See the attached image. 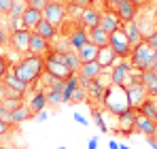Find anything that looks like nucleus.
Instances as JSON below:
<instances>
[{"mask_svg":"<svg viewBox=\"0 0 157 149\" xmlns=\"http://www.w3.org/2000/svg\"><path fill=\"white\" fill-rule=\"evenodd\" d=\"M13 126H15V124H11V122H6V119H0V139H2L4 134H9Z\"/></svg>","mask_w":157,"mask_h":149,"instance_id":"39","label":"nucleus"},{"mask_svg":"<svg viewBox=\"0 0 157 149\" xmlns=\"http://www.w3.org/2000/svg\"><path fill=\"white\" fill-rule=\"evenodd\" d=\"M15 0H0V17H9Z\"/></svg>","mask_w":157,"mask_h":149,"instance_id":"34","label":"nucleus"},{"mask_svg":"<svg viewBox=\"0 0 157 149\" xmlns=\"http://www.w3.org/2000/svg\"><path fill=\"white\" fill-rule=\"evenodd\" d=\"M138 115H144V117H149V119H153V122H157V104L153 102V98H147L138 109Z\"/></svg>","mask_w":157,"mask_h":149,"instance_id":"27","label":"nucleus"},{"mask_svg":"<svg viewBox=\"0 0 157 149\" xmlns=\"http://www.w3.org/2000/svg\"><path fill=\"white\" fill-rule=\"evenodd\" d=\"M147 141H149V147H151V149H157V141H155V139H151V136H149Z\"/></svg>","mask_w":157,"mask_h":149,"instance_id":"47","label":"nucleus"},{"mask_svg":"<svg viewBox=\"0 0 157 149\" xmlns=\"http://www.w3.org/2000/svg\"><path fill=\"white\" fill-rule=\"evenodd\" d=\"M0 32H2V24H0Z\"/></svg>","mask_w":157,"mask_h":149,"instance_id":"52","label":"nucleus"},{"mask_svg":"<svg viewBox=\"0 0 157 149\" xmlns=\"http://www.w3.org/2000/svg\"><path fill=\"white\" fill-rule=\"evenodd\" d=\"M132 64L130 60H119V62H115L113 64V68H110V85H119V87H125L128 83H130V74H132Z\"/></svg>","mask_w":157,"mask_h":149,"instance_id":"6","label":"nucleus"},{"mask_svg":"<svg viewBox=\"0 0 157 149\" xmlns=\"http://www.w3.org/2000/svg\"><path fill=\"white\" fill-rule=\"evenodd\" d=\"M117 60H119V58L115 55V51H113L110 45H106V47H100V49H98V58H96V62L102 66V70L113 68V64H115Z\"/></svg>","mask_w":157,"mask_h":149,"instance_id":"18","label":"nucleus"},{"mask_svg":"<svg viewBox=\"0 0 157 149\" xmlns=\"http://www.w3.org/2000/svg\"><path fill=\"white\" fill-rule=\"evenodd\" d=\"M136 119H138V111L136 109H128V111H123L121 115H117V132L119 134H132V132H136Z\"/></svg>","mask_w":157,"mask_h":149,"instance_id":"10","label":"nucleus"},{"mask_svg":"<svg viewBox=\"0 0 157 149\" xmlns=\"http://www.w3.org/2000/svg\"><path fill=\"white\" fill-rule=\"evenodd\" d=\"M108 149H119V143H117V141H110V143H108Z\"/></svg>","mask_w":157,"mask_h":149,"instance_id":"48","label":"nucleus"},{"mask_svg":"<svg viewBox=\"0 0 157 149\" xmlns=\"http://www.w3.org/2000/svg\"><path fill=\"white\" fill-rule=\"evenodd\" d=\"M121 0H102V11H115Z\"/></svg>","mask_w":157,"mask_h":149,"instance_id":"41","label":"nucleus"},{"mask_svg":"<svg viewBox=\"0 0 157 149\" xmlns=\"http://www.w3.org/2000/svg\"><path fill=\"white\" fill-rule=\"evenodd\" d=\"M40 19H43V11L32 9V6H28V4H26V11H24V15H21V24H24V28L32 30Z\"/></svg>","mask_w":157,"mask_h":149,"instance_id":"24","label":"nucleus"},{"mask_svg":"<svg viewBox=\"0 0 157 149\" xmlns=\"http://www.w3.org/2000/svg\"><path fill=\"white\" fill-rule=\"evenodd\" d=\"M2 81H4V85H6L9 90H15V92H19V94H24V96H26V92L30 90V87H28L26 83H24V81H21L15 73H13L11 68H9V73L4 74V79H2Z\"/></svg>","mask_w":157,"mask_h":149,"instance_id":"21","label":"nucleus"},{"mask_svg":"<svg viewBox=\"0 0 157 149\" xmlns=\"http://www.w3.org/2000/svg\"><path fill=\"white\" fill-rule=\"evenodd\" d=\"M140 83L144 85L149 98H155L157 96V74L153 70H142V77H140Z\"/></svg>","mask_w":157,"mask_h":149,"instance_id":"23","label":"nucleus"},{"mask_svg":"<svg viewBox=\"0 0 157 149\" xmlns=\"http://www.w3.org/2000/svg\"><path fill=\"white\" fill-rule=\"evenodd\" d=\"M87 34H89V43H94L96 47H106V45H110V34H108L106 30H102L100 26L89 28Z\"/></svg>","mask_w":157,"mask_h":149,"instance_id":"19","label":"nucleus"},{"mask_svg":"<svg viewBox=\"0 0 157 149\" xmlns=\"http://www.w3.org/2000/svg\"><path fill=\"white\" fill-rule=\"evenodd\" d=\"M64 62L68 64V68L72 70V73H78V68H81V60H78V55H77V51H72V49H68V51H64Z\"/></svg>","mask_w":157,"mask_h":149,"instance_id":"29","label":"nucleus"},{"mask_svg":"<svg viewBox=\"0 0 157 149\" xmlns=\"http://www.w3.org/2000/svg\"><path fill=\"white\" fill-rule=\"evenodd\" d=\"M24 2H26V4H28V0H24Z\"/></svg>","mask_w":157,"mask_h":149,"instance_id":"55","label":"nucleus"},{"mask_svg":"<svg viewBox=\"0 0 157 149\" xmlns=\"http://www.w3.org/2000/svg\"><path fill=\"white\" fill-rule=\"evenodd\" d=\"M24 11H26V2L24 0H15V4H13V9H11V19H15V17H21L24 15Z\"/></svg>","mask_w":157,"mask_h":149,"instance_id":"32","label":"nucleus"},{"mask_svg":"<svg viewBox=\"0 0 157 149\" xmlns=\"http://www.w3.org/2000/svg\"><path fill=\"white\" fill-rule=\"evenodd\" d=\"M68 43H70V49H72V51H78L81 47H85V45L89 43L87 28H83V26L77 22V24L72 26V32L68 34Z\"/></svg>","mask_w":157,"mask_h":149,"instance_id":"11","label":"nucleus"},{"mask_svg":"<svg viewBox=\"0 0 157 149\" xmlns=\"http://www.w3.org/2000/svg\"><path fill=\"white\" fill-rule=\"evenodd\" d=\"M32 32H34V34H38V36H43V38H47V41H53V38L57 36V28H55L53 24H49L45 17L34 26V28H32Z\"/></svg>","mask_w":157,"mask_h":149,"instance_id":"20","label":"nucleus"},{"mask_svg":"<svg viewBox=\"0 0 157 149\" xmlns=\"http://www.w3.org/2000/svg\"><path fill=\"white\" fill-rule=\"evenodd\" d=\"M155 58H157V51H155Z\"/></svg>","mask_w":157,"mask_h":149,"instance_id":"56","label":"nucleus"},{"mask_svg":"<svg viewBox=\"0 0 157 149\" xmlns=\"http://www.w3.org/2000/svg\"><path fill=\"white\" fill-rule=\"evenodd\" d=\"M125 96H128L130 109H138L144 100L149 98V94H147V90H144L142 83H128L125 85Z\"/></svg>","mask_w":157,"mask_h":149,"instance_id":"9","label":"nucleus"},{"mask_svg":"<svg viewBox=\"0 0 157 149\" xmlns=\"http://www.w3.org/2000/svg\"><path fill=\"white\" fill-rule=\"evenodd\" d=\"M11 70L17 74L28 87H34V85L43 79V74H45V58L28 53L19 62H15V64L11 66Z\"/></svg>","mask_w":157,"mask_h":149,"instance_id":"1","label":"nucleus"},{"mask_svg":"<svg viewBox=\"0 0 157 149\" xmlns=\"http://www.w3.org/2000/svg\"><path fill=\"white\" fill-rule=\"evenodd\" d=\"M151 139H155V141H157V126H155V132H153V136H151Z\"/></svg>","mask_w":157,"mask_h":149,"instance_id":"50","label":"nucleus"},{"mask_svg":"<svg viewBox=\"0 0 157 149\" xmlns=\"http://www.w3.org/2000/svg\"><path fill=\"white\" fill-rule=\"evenodd\" d=\"M102 22V9H96V6H87V9H83L81 11V17H78V24L83 26V28H96V26H100Z\"/></svg>","mask_w":157,"mask_h":149,"instance_id":"12","label":"nucleus"},{"mask_svg":"<svg viewBox=\"0 0 157 149\" xmlns=\"http://www.w3.org/2000/svg\"><path fill=\"white\" fill-rule=\"evenodd\" d=\"M49 2H51V0H28V6L38 9V11H45V6H47Z\"/></svg>","mask_w":157,"mask_h":149,"instance_id":"37","label":"nucleus"},{"mask_svg":"<svg viewBox=\"0 0 157 149\" xmlns=\"http://www.w3.org/2000/svg\"><path fill=\"white\" fill-rule=\"evenodd\" d=\"M28 107H30V111L36 115L38 111H45V107H47V90L45 87H40V90H34L32 92V96L28 100Z\"/></svg>","mask_w":157,"mask_h":149,"instance_id":"17","label":"nucleus"},{"mask_svg":"<svg viewBox=\"0 0 157 149\" xmlns=\"http://www.w3.org/2000/svg\"><path fill=\"white\" fill-rule=\"evenodd\" d=\"M85 100H87V92L78 85L77 90L72 92V96H70V102H68V104H77V102H85Z\"/></svg>","mask_w":157,"mask_h":149,"instance_id":"33","label":"nucleus"},{"mask_svg":"<svg viewBox=\"0 0 157 149\" xmlns=\"http://www.w3.org/2000/svg\"><path fill=\"white\" fill-rule=\"evenodd\" d=\"M155 28H157V19H155Z\"/></svg>","mask_w":157,"mask_h":149,"instance_id":"54","label":"nucleus"},{"mask_svg":"<svg viewBox=\"0 0 157 149\" xmlns=\"http://www.w3.org/2000/svg\"><path fill=\"white\" fill-rule=\"evenodd\" d=\"M102 73H104V70H102V66H100L98 62H87V64H81V68H78V73H77L78 74V85L85 90L89 81L98 79Z\"/></svg>","mask_w":157,"mask_h":149,"instance_id":"8","label":"nucleus"},{"mask_svg":"<svg viewBox=\"0 0 157 149\" xmlns=\"http://www.w3.org/2000/svg\"><path fill=\"white\" fill-rule=\"evenodd\" d=\"M155 62H157L155 51L151 49V47H149L144 41L132 47L130 64H132V68H134V70H151Z\"/></svg>","mask_w":157,"mask_h":149,"instance_id":"2","label":"nucleus"},{"mask_svg":"<svg viewBox=\"0 0 157 149\" xmlns=\"http://www.w3.org/2000/svg\"><path fill=\"white\" fill-rule=\"evenodd\" d=\"M34 117H36V119H38V122H45V119H47V117H49V113H47V111H38V113H36V115H34Z\"/></svg>","mask_w":157,"mask_h":149,"instance_id":"44","label":"nucleus"},{"mask_svg":"<svg viewBox=\"0 0 157 149\" xmlns=\"http://www.w3.org/2000/svg\"><path fill=\"white\" fill-rule=\"evenodd\" d=\"M4 94H6V85H4V81H0V100L4 98Z\"/></svg>","mask_w":157,"mask_h":149,"instance_id":"46","label":"nucleus"},{"mask_svg":"<svg viewBox=\"0 0 157 149\" xmlns=\"http://www.w3.org/2000/svg\"><path fill=\"white\" fill-rule=\"evenodd\" d=\"M110 47H113L115 55H117L119 60H130L132 43L128 41V36L123 34V30H119V32H113V34H110Z\"/></svg>","mask_w":157,"mask_h":149,"instance_id":"7","label":"nucleus"},{"mask_svg":"<svg viewBox=\"0 0 157 149\" xmlns=\"http://www.w3.org/2000/svg\"><path fill=\"white\" fill-rule=\"evenodd\" d=\"M24 104V100H2V107L6 109V113H13L15 109H19Z\"/></svg>","mask_w":157,"mask_h":149,"instance_id":"35","label":"nucleus"},{"mask_svg":"<svg viewBox=\"0 0 157 149\" xmlns=\"http://www.w3.org/2000/svg\"><path fill=\"white\" fill-rule=\"evenodd\" d=\"M0 104H2V100H0Z\"/></svg>","mask_w":157,"mask_h":149,"instance_id":"57","label":"nucleus"},{"mask_svg":"<svg viewBox=\"0 0 157 149\" xmlns=\"http://www.w3.org/2000/svg\"><path fill=\"white\" fill-rule=\"evenodd\" d=\"M43 17L53 24L57 30L59 28H64L66 22H68V11H66V4L64 2H57V0H51L47 6H45V11H43Z\"/></svg>","mask_w":157,"mask_h":149,"instance_id":"4","label":"nucleus"},{"mask_svg":"<svg viewBox=\"0 0 157 149\" xmlns=\"http://www.w3.org/2000/svg\"><path fill=\"white\" fill-rule=\"evenodd\" d=\"M151 70H153V73L157 74V62H155V64H153V68H151Z\"/></svg>","mask_w":157,"mask_h":149,"instance_id":"49","label":"nucleus"},{"mask_svg":"<svg viewBox=\"0 0 157 149\" xmlns=\"http://www.w3.org/2000/svg\"><path fill=\"white\" fill-rule=\"evenodd\" d=\"M91 117L96 119V124H98V128H100V132H108V126H106L104 117H102V111H100L96 104L91 107Z\"/></svg>","mask_w":157,"mask_h":149,"instance_id":"31","label":"nucleus"},{"mask_svg":"<svg viewBox=\"0 0 157 149\" xmlns=\"http://www.w3.org/2000/svg\"><path fill=\"white\" fill-rule=\"evenodd\" d=\"M98 49L100 47H96L94 43H87L85 47H81L77 51L78 60H81V64H87V62H96V58H98Z\"/></svg>","mask_w":157,"mask_h":149,"instance_id":"26","label":"nucleus"},{"mask_svg":"<svg viewBox=\"0 0 157 149\" xmlns=\"http://www.w3.org/2000/svg\"><path fill=\"white\" fill-rule=\"evenodd\" d=\"M32 117H34V113L30 111V107L24 102L19 109H15L13 113L6 115V122H11V124H21V122H28V119H32Z\"/></svg>","mask_w":157,"mask_h":149,"instance_id":"22","label":"nucleus"},{"mask_svg":"<svg viewBox=\"0 0 157 149\" xmlns=\"http://www.w3.org/2000/svg\"><path fill=\"white\" fill-rule=\"evenodd\" d=\"M72 117H75V122H78V124H81V126H89V122H87V119H85L83 115H78V113H75Z\"/></svg>","mask_w":157,"mask_h":149,"instance_id":"43","label":"nucleus"},{"mask_svg":"<svg viewBox=\"0 0 157 149\" xmlns=\"http://www.w3.org/2000/svg\"><path fill=\"white\" fill-rule=\"evenodd\" d=\"M57 149H66V147H57Z\"/></svg>","mask_w":157,"mask_h":149,"instance_id":"53","label":"nucleus"},{"mask_svg":"<svg viewBox=\"0 0 157 149\" xmlns=\"http://www.w3.org/2000/svg\"><path fill=\"white\" fill-rule=\"evenodd\" d=\"M100 28L106 30L108 34H113V32H119V30L123 28V22L117 17V13H115V11H102V22H100Z\"/></svg>","mask_w":157,"mask_h":149,"instance_id":"14","label":"nucleus"},{"mask_svg":"<svg viewBox=\"0 0 157 149\" xmlns=\"http://www.w3.org/2000/svg\"><path fill=\"white\" fill-rule=\"evenodd\" d=\"M121 30H123V34L128 36V41L132 43V47L144 41V34H142V30H140V24H138L136 19H134V22H125Z\"/></svg>","mask_w":157,"mask_h":149,"instance_id":"16","label":"nucleus"},{"mask_svg":"<svg viewBox=\"0 0 157 149\" xmlns=\"http://www.w3.org/2000/svg\"><path fill=\"white\" fill-rule=\"evenodd\" d=\"M128 2H132V4H136L138 9H142V6H147V4H149V0H128Z\"/></svg>","mask_w":157,"mask_h":149,"instance_id":"45","label":"nucleus"},{"mask_svg":"<svg viewBox=\"0 0 157 149\" xmlns=\"http://www.w3.org/2000/svg\"><path fill=\"white\" fill-rule=\"evenodd\" d=\"M9 73V60L4 55H0V81L4 79V74Z\"/></svg>","mask_w":157,"mask_h":149,"instance_id":"40","label":"nucleus"},{"mask_svg":"<svg viewBox=\"0 0 157 149\" xmlns=\"http://www.w3.org/2000/svg\"><path fill=\"white\" fill-rule=\"evenodd\" d=\"M68 2L78 6V9H87V6H94L96 4V0H68Z\"/></svg>","mask_w":157,"mask_h":149,"instance_id":"38","label":"nucleus"},{"mask_svg":"<svg viewBox=\"0 0 157 149\" xmlns=\"http://www.w3.org/2000/svg\"><path fill=\"white\" fill-rule=\"evenodd\" d=\"M98 145H100V139L98 136H91L89 143H87V149H98Z\"/></svg>","mask_w":157,"mask_h":149,"instance_id":"42","label":"nucleus"},{"mask_svg":"<svg viewBox=\"0 0 157 149\" xmlns=\"http://www.w3.org/2000/svg\"><path fill=\"white\" fill-rule=\"evenodd\" d=\"M47 104H51V107L64 104V94H62V90L49 87V90H47Z\"/></svg>","mask_w":157,"mask_h":149,"instance_id":"30","label":"nucleus"},{"mask_svg":"<svg viewBox=\"0 0 157 149\" xmlns=\"http://www.w3.org/2000/svg\"><path fill=\"white\" fill-rule=\"evenodd\" d=\"M77 87H78V74L75 73L70 79H66V81H64V92H62V94H64V104H68V102H70V96H72V92H75Z\"/></svg>","mask_w":157,"mask_h":149,"instance_id":"28","label":"nucleus"},{"mask_svg":"<svg viewBox=\"0 0 157 149\" xmlns=\"http://www.w3.org/2000/svg\"><path fill=\"white\" fill-rule=\"evenodd\" d=\"M102 104H104L113 115H121L123 111H128L130 104H128V96H125V87L108 85L106 92H104V100H102Z\"/></svg>","mask_w":157,"mask_h":149,"instance_id":"3","label":"nucleus"},{"mask_svg":"<svg viewBox=\"0 0 157 149\" xmlns=\"http://www.w3.org/2000/svg\"><path fill=\"white\" fill-rule=\"evenodd\" d=\"M138 6L136 4H132V2H128V0H121L119 4H117V9H115V13H117V17L125 24V22H134L136 19V15H138Z\"/></svg>","mask_w":157,"mask_h":149,"instance_id":"15","label":"nucleus"},{"mask_svg":"<svg viewBox=\"0 0 157 149\" xmlns=\"http://www.w3.org/2000/svg\"><path fill=\"white\" fill-rule=\"evenodd\" d=\"M51 49H53L51 41H47V38H43V36H38V34L32 32V38H30V53H32V55H40V58H45Z\"/></svg>","mask_w":157,"mask_h":149,"instance_id":"13","label":"nucleus"},{"mask_svg":"<svg viewBox=\"0 0 157 149\" xmlns=\"http://www.w3.org/2000/svg\"><path fill=\"white\" fill-rule=\"evenodd\" d=\"M155 126H157V122L144 117V115H138V119H136V132H140V134H144V136L149 139V136H153Z\"/></svg>","mask_w":157,"mask_h":149,"instance_id":"25","label":"nucleus"},{"mask_svg":"<svg viewBox=\"0 0 157 149\" xmlns=\"http://www.w3.org/2000/svg\"><path fill=\"white\" fill-rule=\"evenodd\" d=\"M30 38H32V30L28 28H21V30H13L9 34V45L15 53H21V55H28L30 53Z\"/></svg>","mask_w":157,"mask_h":149,"instance_id":"5","label":"nucleus"},{"mask_svg":"<svg viewBox=\"0 0 157 149\" xmlns=\"http://www.w3.org/2000/svg\"><path fill=\"white\" fill-rule=\"evenodd\" d=\"M144 43H147V45H149L153 51H157V28L151 32V34H149V36H147V38H144Z\"/></svg>","mask_w":157,"mask_h":149,"instance_id":"36","label":"nucleus"},{"mask_svg":"<svg viewBox=\"0 0 157 149\" xmlns=\"http://www.w3.org/2000/svg\"><path fill=\"white\" fill-rule=\"evenodd\" d=\"M119 149H130V145H119Z\"/></svg>","mask_w":157,"mask_h":149,"instance_id":"51","label":"nucleus"}]
</instances>
